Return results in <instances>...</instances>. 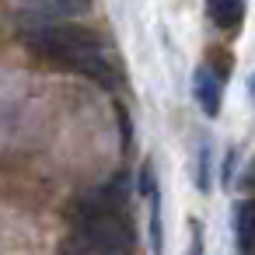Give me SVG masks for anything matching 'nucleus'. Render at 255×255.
I'll list each match as a JSON object with an SVG mask.
<instances>
[{
    "mask_svg": "<svg viewBox=\"0 0 255 255\" xmlns=\"http://www.w3.org/2000/svg\"><path fill=\"white\" fill-rule=\"evenodd\" d=\"M25 42L42 53L46 60L67 67V70H77L91 81H98L102 88H116L119 84V74L109 60V53L102 49V42L77 28V25H67V21H35L25 28Z\"/></svg>",
    "mask_w": 255,
    "mask_h": 255,
    "instance_id": "1",
    "label": "nucleus"
},
{
    "mask_svg": "<svg viewBox=\"0 0 255 255\" xmlns=\"http://www.w3.org/2000/svg\"><path fill=\"white\" fill-rule=\"evenodd\" d=\"M74 245L84 252H105V255H119L133 248V227L123 213L112 210H88L77 206V231H74Z\"/></svg>",
    "mask_w": 255,
    "mask_h": 255,
    "instance_id": "2",
    "label": "nucleus"
},
{
    "mask_svg": "<svg viewBox=\"0 0 255 255\" xmlns=\"http://www.w3.org/2000/svg\"><path fill=\"white\" fill-rule=\"evenodd\" d=\"M192 95H196V105L206 116H217L220 112V95H224V74L210 63L199 67L196 77H192Z\"/></svg>",
    "mask_w": 255,
    "mask_h": 255,
    "instance_id": "3",
    "label": "nucleus"
},
{
    "mask_svg": "<svg viewBox=\"0 0 255 255\" xmlns=\"http://www.w3.org/2000/svg\"><path fill=\"white\" fill-rule=\"evenodd\" d=\"M35 21H70L91 11V0H32Z\"/></svg>",
    "mask_w": 255,
    "mask_h": 255,
    "instance_id": "4",
    "label": "nucleus"
},
{
    "mask_svg": "<svg viewBox=\"0 0 255 255\" xmlns=\"http://www.w3.org/2000/svg\"><path fill=\"white\" fill-rule=\"evenodd\" d=\"M234 234H238V252L255 255V199H241L234 210Z\"/></svg>",
    "mask_w": 255,
    "mask_h": 255,
    "instance_id": "5",
    "label": "nucleus"
},
{
    "mask_svg": "<svg viewBox=\"0 0 255 255\" xmlns=\"http://www.w3.org/2000/svg\"><path fill=\"white\" fill-rule=\"evenodd\" d=\"M210 21L224 32H238V25L245 21V0H206Z\"/></svg>",
    "mask_w": 255,
    "mask_h": 255,
    "instance_id": "6",
    "label": "nucleus"
},
{
    "mask_svg": "<svg viewBox=\"0 0 255 255\" xmlns=\"http://www.w3.org/2000/svg\"><path fill=\"white\" fill-rule=\"evenodd\" d=\"M150 245H154V255H164V227H161V196H157V189H150Z\"/></svg>",
    "mask_w": 255,
    "mask_h": 255,
    "instance_id": "7",
    "label": "nucleus"
},
{
    "mask_svg": "<svg viewBox=\"0 0 255 255\" xmlns=\"http://www.w3.org/2000/svg\"><path fill=\"white\" fill-rule=\"evenodd\" d=\"M210 185V147H203V154H199V189H206Z\"/></svg>",
    "mask_w": 255,
    "mask_h": 255,
    "instance_id": "8",
    "label": "nucleus"
},
{
    "mask_svg": "<svg viewBox=\"0 0 255 255\" xmlns=\"http://www.w3.org/2000/svg\"><path fill=\"white\" fill-rule=\"evenodd\" d=\"M189 231H192V255H199V224L192 220V224H189Z\"/></svg>",
    "mask_w": 255,
    "mask_h": 255,
    "instance_id": "9",
    "label": "nucleus"
},
{
    "mask_svg": "<svg viewBox=\"0 0 255 255\" xmlns=\"http://www.w3.org/2000/svg\"><path fill=\"white\" fill-rule=\"evenodd\" d=\"M245 185H248V189H255V164L245 171Z\"/></svg>",
    "mask_w": 255,
    "mask_h": 255,
    "instance_id": "10",
    "label": "nucleus"
},
{
    "mask_svg": "<svg viewBox=\"0 0 255 255\" xmlns=\"http://www.w3.org/2000/svg\"><path fill=\"white\" fill-rule=\"evenodd\" d=\"M248 95H252V102H255V74L248 77Z\"/></svg>",
    "mask_w": 255,
    "mask_h": 255,
    "instance_id": "11",
    "label": "nucleus"
}]
</instances>
